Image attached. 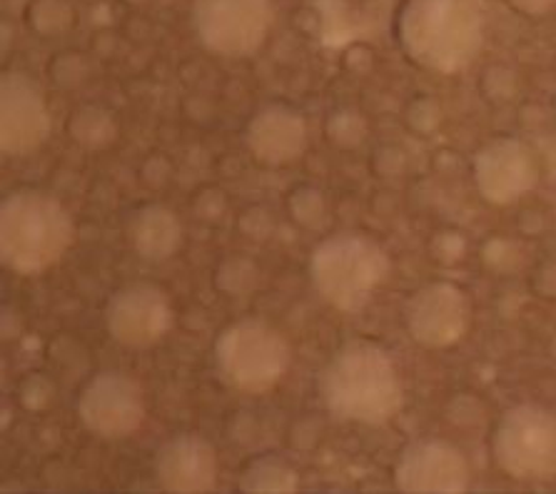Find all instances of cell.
Returning a JSON list of instances; mask_svg holds the SVG:
<instances>
[{"mask_svg":"<svg viewBox=\"0 0 556 494\" xmlns=\"http://www.w3.org/2000/svg\"><path fill=\"white\" fill-rule=\"evenodd\" d=\"M319 395L337 420L369 427L394 420L404 405L397 365L369 340H352L337 350L319 375Z\"/></svg>","mask_w":556,"mask_h":494,"instance_id":"cell-1","label":"cell"},{"mask_svg":"<svg viewBox=\"0 0 556 494\" xmlns=\"http://www.w3.org/2000/svg\"><path fill=\"white\" fill-rule=\"evenodd\" d=\"M482 0H404L400 46L419 68L454 75L469 68L484 46Z\"/></svg>","mask_w":556,"mask_h":494,"instance_id":"cell-2","label":"cell"},{"mask_svg":"<svg viewBox=\"0 0 556 494\" xmlns=\"http://www.w3.org/2000/svg\"><path fill=\"white\" fill-rule=\"evenodd\" d=\"M75 240V225L61 200L43 190H15L0 205V259L18 275L58 265Z\"/></svg>","mask_w":556,"mask_h":494,"instance_id":"cell-3","label":"cell"},{"mask_svg":"<svg viewBox=\"0 0 556 494\" xmlns=\"http://www.w3.org/2000/svg\"><path fill=\"white\" fill-rule=\"evenodd\" d=\"M390 267V255L379 242L357 232H340L312 250L309 278L327 305L355 315L369 305Z\"/></svg>","mask_w":556,"mask_h":494,"instance_id":"cell-4","label":"cell"},{"mask_svg":"<svg viewBox=\"0 0 556 494\" xmlns=\"http://www.w3.org/2000/svg\"><path fill=\"white\" fill-rule=\"evenodd\" d=\"M290 342L263 320L227 325L215 342V370L227 388L263 395L290 367Z\"/></svg>","mask_w":556,"mask_h":494,"instance_id":"cell-5","label":"cell"},{"mask_svg":"<svg viewBox=\"0 0 556 494\" xmlns=\"http://www.w3.org/2000/svg\"><path fill=\"white\" fill-rule=\"evenodd\" d=\"M492 457L511 480H556V415L534 402L509 407L494 427Z\"/></svg>","mask_w":556,"mask_h":494,"instance_id":"cell-6","label":"cell"},{"mask_svg":"<svg viewBox=\"0 0 556 494\" xmlns=\"http://www.w3.org/2000/svg\"><path fill=\"white\" fill-rule=\"evenodd\" d=\"M273 0H192V28L210 53L255 55L273 30Z\"/></svg>","mask_w":556,"mask_h":494,"instance_id":"cell-7","label":"cell"},{"mask_svg":"<svg viewBox=\"0 0 556 494\" xmlns=\"http://www.w3.org/2000/svg\"><path fill=\"white\" fill-rule=\"evenodd\" d=\"M78 415L96 438L125 440L146 422V395L130 375L100 372L83 388Z\"/></svg>","mask_w":556,"mask_h":494,"instance_id":"cell-8","label":"cell"},{"mask_svg":"<svg viewBox=\"0 0 556 494\" xmlns=\"http://www.w3.org/2000/svg\"><path fill=\"white\" fill-rule=\"evenodd\" d=\"M404 325L412 340L429 350H446L465 338L471 325V305L452 282H429L404 305Z\"/></svg>","mask_w":556,"mask_h":494,"instance_id":"cell-9","label":"cell"},{"mask_svg":"<svg viewBox=\"0 0 556 494\" xmlns=\"http://www.w3.org/2000/svg\"><path fill=\"white\" fill-rule=\"evenodd\" d=\"M170 297L150 282L125 284L108 300L105 325L115 342L125 347H150L173 328Z\"/></svg>","mask_w":556,"mask_h":494,"instance_id":"cell-10","label":"cell"},{"mask_svg":"<svg viewBox=\"0 0 556 494\" xmlns=\"http://www.w3.org/2000/svg\"><path fill=\"white\" fill-rule=\"evenodd\" d=\"M471 175L486 203L511 205L536 188L539 165L521 140L494 138L477 150Z\"/></svg>","mask_w":556,"mask_h":494,"instance_id":"cell-11","label":"cell"},{"mask_svg":"<svg viewBox=\"0 0 556 494\" xmlns=\"http://www.w3.org/2000/svg\"><path fill=\"white\" fill-rule=\"evenodd\" d=\"M50 136V111L30 75L11 71L0 80V150L5 155H28Z\"/></svg>","mask_w":556,"mask_h":494,"instance_id":"cell-12","label":"cell"},{"mask_svg":"<svg viewBox=\"0 0 556 494\" xmlns=\"http://www.w3.org/2000/svg\"><path fill=\"white\" fill-rule=\"evenodd\" d=\"M469 480L467 457L444 440L409 442L394 465V484L407 494H459Z\"/></svg>","mask_w":556,"mask_h":494,"instance_id":"cell-13","label":"cell"},{"mask_svg":"<svg viewBox=\"0 0 556 494\" xmlns=\"http://www.w3.org/2000/svg\"><path fill=\"white\" fill-rule=\"evenodd\" d=\"M155 477L175 494H202L217 484V455L200 434H178L157 449Z\"/></svg>","mask_w":556,"mask_h":494,"instance_id":"cell-14","label":"cell"},{"mask_svg":"<svg viewBox=\"0 0 556 494\" xmlns=\"http://www.w3.org/2000/svg\"><path fill=\"white\" fill-rule=\"evenodd\" d=\"M245 145L260 163L288 165L307 150V123L290 105H265L248 123Z\"/></svg>","mask_w":556,"mask_h":494,"instance_id":"cell-15","label":"cell"},{"mask_svg":"<svg viewBox=\"0 0 556 494\" xmlns=\"http://www.w3.org/2000/svg\"><path fill=\"white\" fill-rule=\"evenodd\" d=\"M128 242L148 263H165L182 245V225L165 205H142L128 220Z\"/></svg>","mask_w":556,"mask_h":494,"instance_id":"cell-16","label":"cell"},{"mask_svg":"<svg viewBox=\"0 0 556 494\" xmlns=\"http://www.w3.org/2000/svg\"><path fill=\"white\" fill-rule=\"evenodd\" d=\"M300 474L280 457H260L240 480V490L250 494H290L298 492Z\"/></svg>","mask_w":556,"mask_h":494,"instance_id":"cell-17","label":"cell"},{"mask_svg":"<svg viewBox=\"0 0 556 494\" xmlns=\"http://www.w3.org/2000/svg\"><path fill=\"white\" fill-rule=\"evenodd\" d=\"M71 138L88 150H103L117 138V121L111 111L98 105H86L67 123Z\"/></svg>","mask_w":556,"mask_h":494,"instance_id":"cell-18","label":"cell"},{"mask_svg":"<svg viewBox=\"0 0 556 494\" xmlns=\"http://www.w3.org/2000/svg\"><path fill=\"white\" fill-rule=\"evenodd\" d=\"M28 23L43 36H61L73 25V11L65 0H33Z\"/></svg>","mask_w":556,"mask_h":494,"instance_id":"cell-19","label":"cell"},{"mask_svg":"<svg viewBox=\"0 0 556 494\" xmlns=\"http://www.w3.org/2000/svg\"><path fill=\"white\" fill-rule=\"evenodd\" d=\"M365 121L357 111H340L330 118V140L342 148H352L365 138Z\"/></svg>","mask_w":556,"mask_h":494,"instance_id":"cell-20","label":"cell"},{"mask_svg":"<svg viewBox=\"0 0 556 494\" xmlns=\"http://www.w3.org/2000/svg\"><path fill=\"white\" fill-rule=\"evenodd\" d=\"M507 3L527 18H542V15H549L556 8V0H507Z\"/></svg>","mask_w":556,"mask_h":494,"instance_id":"cell-21","label":"cell"}]
</instances>
